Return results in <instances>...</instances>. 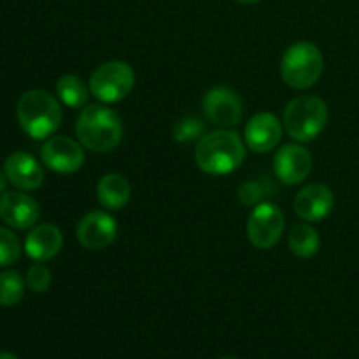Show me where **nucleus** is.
<instances>
[{
  "label": "nucleus",
  "mask_w": 359,
  "mask_h": 359,
  "mask_svg": "<svg viewBox=\"0 0 359 359\" xmlns=\"http://www.w3.org/2000/svg\"><path fill=\"white\" fill-rule=\"evenodd\" d=\"M245 160V142L233 130H217L196 144L195 161L209 175H226Z\"/></svg>",
  "instance_id": "1"
},
{
  "label": "nucleus",
  "mask_w": 359,
  "mask_h": 359,
  "mask_svg": "<svg viewBox=\"0 0 359 359\" xmlns=\"http://www.w3.org/2000/svg\"><path fill=\"white\" fill-rule=\"evenodd\" d=\"M76 133L88 151L111 153L123 139L121 116L105 105H88L77 118Z\"/></svg>",
  "instance_id": "2"
},
{
  "label": "nucleus",
  "mask_w": 359,
  "mask_h": 359,
  "mask_svg": "<svg viewBox=\"0 0 359 359\" xmlns=\"http://www.w3.org/2000/svg\"><path fill=\"white\" fill-rule=\"evenodd\" d=\"M16 116L23 132L35 140L51 137L62 123L58 100L44 90H30L21 95Z\"/></svg>",
  "instance_id": "3"
},
{
  "label": "nucleus",
  "mask_w": 359,
  "mask_h": 359,
  "mask_svg": "<svg viewBox=\"0 0 359 359\" xmlns=\"http://www.w3.org/2000/svg\"><path fill=\"white\" fill-rule=\"evenodd\" d=\"M325 67L321 49L307 41L294 42L280 60V76L293 90H307L319 81Z\"/></svg>",
  "instance_id": "4"
},
{
  "label": "nucleus",
  "mask_w": 359,
  "mask_h": 359,
  "mask_svg": "<svg viewBox=\"0 0 359 359\" xmlns=\"http://www.w3.org/2000/svg\"><path fill=\"white\" fill-rule=\"evenodd\" d=\"M283 123L287 135L298 142H311L328 123V105L314 95L297 97L284 109Z\"/></svg>",
  "instance_id": "5"
},
{
  "label": "nucleus",
  "mask_w": 359,
  "mask_h": 359,
  "mask_svg": "<svg viewBox=\"0 0 359 359\" xmlns=\"http://www.w3.org/2000/svg\"><path fill=\"white\" fill-rule=\"evenodd\" d=\"M135 86V72L126 62L112 60L102 63L90 77V93L102 104L125 100Z\"/></svg>",
  "instance_id": "6"
},
{
  "label": "nucleus",
  "mask_w": 359,
  "mask_h": 359,
  "mask_svg": "<svg viewBox=\"0 0 359 359\" xmlns=\"http://www.w3.org/2000/svg\"><path fill=\"white\" fill-rule=\"evenodd\" d=\"M248 238L255 248L272 249L284 231V214L276 203L259 202L248 217Z\"/></svg>",
  "instance_id": "7"
},
{
  "label": "nucleus",
  "mask_w": 359,
  "mask_h": 359,
  "mask_svg": "<svg viewBox=\"0 0 359 359\" xmlns=\"http://www.w3.org/2000/svg\"><path fill=\"white\" fill-rule=\"evenodd\" d=\"M203 112L212 125L231 128L242 121L244 105L241 97L226 86L212 88L205 93L202 102Z\"/></svg>",
  "instance_id": "8"
},
{
  "label": "nucleus",
  "mask_w": 359,
  "mask_h": 359,
  "mask_svg": "<svg viewBox=\"0 0 359 359\" xmlns=\"http://www.w3.org/2000/svg\"><path fill=\"white\" fill-rule=\"evenodd\" d=\"M42 163L58 174H74L84 165L83 144L65 135L51 137L41 149Z\"/></svg>",
  "instance_id": "9"
},
{
  "label": "nucleus",
  "mask_w": 359,
  "mask_h": 359,
  "mask_svg": "<svg viewBox=\"0 0 359 359\" xmlns=\"http://www.w3.org/2000/svg\"><path fill=\"white\" fill-rule=\"evenodd\" d=\"M118 223L104 210H91L79 221L76 230L77 242L88 251H102L116 241Z\"/></svg>",
  "instance_id": "10"
},
{
  "label": "nucleus",
  "mask_w": 359,
  "mask_h": 359,
  "mask_svg": "<svg viewBox=\"0 0 359 359\" xmlns=\"http://www.w3.org/2000/svg\"><path fill=\"white\" fill-rule=\"evenodd\" d=\"M312 170V156L300 144H286L273 156V172L280 182L297 186L309 177Z\"/></svg>",
  "instance_id": "11"
},
{
  "label": "nucleus",
  "mask_w": 359,
  "mask_h": 359,
  "mask_svg": "<svg viewBox=\"0 0 359 359\" xmlns=\"http://www.w3.org/2000/svg\"><path fill=\"white\" fill-rule=\"evenodd\" d=\"M41 217L39 203L21 191H4L0 195V219L16 230L35 226Z\"/></svg>",
  "instance_id": "12"
},
{
  "label": "nucleus",
  "mask_w": 359,
  "mask_h": 359,
  "mask_svg": "<svg viewBox=\"0 0 359 359\" xmlns=\"http://www.w3.org/2000/svg\"><path fill=\"white\" fill-rule=\"evenodd\" d=\"M333 205H335L333 191L321 182L305 186L297 193L293 202L297 216L304 221H311V223H318V221L328 217L333 210Z\"/></svg>",
  "instance_id": "13"
},
{
  "label": "nucleus",
  "mask_w": 359,
  "mask_h": 359,
  "mask_svg": "<svg viewBox=\"0 0 359 359\" xmlns=\"http://www.w3.org/2000/svg\"><path fill=\"white\" fill-rule=\"evenodd\" d=\"M283 139V125L272 112H259L245 125L244 142L255 153H269Z\"/></svg>",
  "instance_id": "14"
},
{
  "label": "nucleus",
  "mask_w": 359,
  "mask_h": 359,
  "mask_svg": "<svg viewBox=\"0 0 359 359\" xmlns=\"http://www.w3.org/2000/svg\"><path fill=\"white\" fill-rule=\"evenodd\" d=\"M4 172L7 175V181L21 191H34L41 188L44 182V170L41 163L25 151L9 154L4 163Z\"/></svg>",
  "instance_id": "15"
},
{
  "label": "nucleus",
  "mask_w": 359,
  "mask_h": 359,
  "mask_svg": "<svg viewBox=\"0 0 359 359\" xmlns=\"http://www.w3.org/2000/svg\"><path fill=\"white\" fill-rule=\"evenodd\" d=\"M63 248V235L55 224H39L25 241V251L34 262L44 263L55 258Z\"/></svg>",
  "instance_id": "16"
},
{
  "label": "nucleus",
  "mask_w": 359,
  "mask_h": 359,
  "mask_svg": "<svg viewBox=\"0 0 359 359\" xmlns=\"http://www.w3.org/2000/svg\"><path fill=\"white\" fill-rule=\"evenodd\" d=\"M132 188L121 174H107L98 181L97 198L109 210H121L128 203Z\"/></svg>",
  "instance_id": "17"
},
{
  "label": "nucleus",
  "mask_w": 359,
  "mask_h": 359,
  "mask_svg": "<svg viewBox=\"0 0 359 359\" xmlns=\"http://www.w3.org/2000/svg\"><path fill=\"white\" fill-rule=\"evenodd\" d=\"M287 244L298 258H312L318 255L319 248H321V238L311 224L298 223L291 228Z\"/></svg>",
  "instance_id": "18"
},
{
  "label": "nucleus",
  "mask_w": 359,
  "mask_h": 359,
  "mask_svg": "<svg viewBox=\"0 0 359 359\" xmlns=\"http://www.w3.org/2000/svg\"><path fill=\"white\" fill-rule=\"evenodd\" d=\"M88 91H90V88H86L83 79L77 76H72V74L62 76L58 79V83H56V95H58L60 100L74 109H79L83 105H86Z\"/></svg>",
  "instance_id": "19"
},
{
  "label": "nucleus",
  "mask_w": 359,
  "mask_h": 359,
  "mask_svg": "<svg viewBox=\"0 0 359 359\" xmlns=\"http://www.w3.org/2000/svg\"><path fill=\"white\" fill-rule=\"evenodd\" d=\"M25 280L18 270H6L0 273V305L14 307L23 300Z\"/></svg>",
  "instance_id": "20"
},
{
  "label": "nucleus",
  "mask_w": 359,
  "mask_h": 359,
  "mask_svg": "<svg viewBox=\"0 0 359 359\" xmlns=\"http://www.w3.org/2000/svg\"><path fill=\"white\" fill-rule=\"evenodd\" d=\"M203 132H205V123L195 116H188V118H182L175 123L172 135H174L175 142L188 144L196 139H202Z\"/></svg>",
  "instance_id": "21"
},
{
  "label": "nucleus",
  "mask_w": 359,
  "mask_h": 359,
  "mask_svg": "<svg viewBox=\"0 0 359 359\" xmlns=\"http://www.w3.org/2000/svg\"><path fill=\"white\" fill-rule=\"evenodd\" d=\"M21 245L16 235L11 230L0 228V269L11 266L20 259Z\"/></svg>",
  "instance_id": "22"
},
{
  "label": "nucleus",
  "mask_w": 359,
  "mask_h": 359,
  "mask_svg": "<svg viewBox=\"0 0 359 359\" xmlns=\"http://www.w3.org/2000/svg\"><path fill=\"white\" fill-rule=\"evenodd\" d=\"M53 283V276H51V270L48 269L46 265L42 263H35L28 269L27 272V286L30 287L34 293H46L49 290Z\"/></svg>",
  "instance_id": "23"
},
{
  "label": "nucleus",
  "mask_w": 359,
  "mask_h": 359,
  "mask_svg": "<svg viewBox=\"0 0 359 359\" xmlns=\"http://www.w3.org/2000/svg\"><path fill=\"white\" fill-rule=\"evenodd\" d=\"M238 200L244 205H258L259 200L263 198V186L256 181H245L238 188Z\"/></svg>",
  "instance_id": "24"
},
{
  "label": "nucleus",
  "mask_w": 359,
  "mask_h": 359,
  "mask_svg": "<svg viewBox=\"0 0 359 359\" xmlns=\"http://www.w3.org/2000/svg\"><path fill=\"white\" fill-rule=\"evenodd\" d=\"M6 184H7V175H6V172L0 170V195L6 191Z\"/></svg>",
  "instance_id": "25"
},
{
  "label": "nucleus",
  "mask_w": 359,
  "mask_h": 359,
  "mask_svg": "<svg viewBox=\"0 0 359 359\" xmlns=\"http://www.w3.org/2000/svg\"><path fill=\"white\" fill-rule=\"evenodd\" d=\"M0 359H18L13 353H0Z\"/></svg>",
  "instance_id": "26"
},
{
  "label": "nucleus",
  "mask_w": 359,
  "mask_h": 359,
  "mask_svg": "<svg viewBox=\"0 0 359 359\" xmlns=\"http://www.w3.org/2000/svg\"><path fill=\"white\" fill-rule=\"evenodd\" d=\"M241 4H256V2H262V0H237Z\"/></svg>",
  "instance_id": "27"
},
{
  "label": "nucleus",
  "mask_w": 359,
  "mask_h": 359,
  "mask_svg": "<svg viewBox=\"0 0 359 359\" xmlns=\"http://www.w3.org/2000/svg\"><path fill=\"white\" fill-rule=\"evenodd\" d=\"M221 359H235V358H221Z\"/></svg>",
  "instance_id": "28"
}]
</instances>
